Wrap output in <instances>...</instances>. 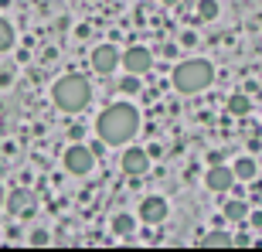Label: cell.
I'll list each match as a JSON object with an SVG mask.
<instances>
[{"mask_svg": "<svg viewBox=\"0 0 262 252\" xmlns=\"http://www.w3.org/2000/svg\"><path fill=\"white\" fill-rule=\"evenodd\" d=\"M136 130H140V113L129 102H113L96 119V133L106 146H126L136 136Z\"/></svg>", "mask_w": 262, "mask_h": 252, "instance_id": "cell-1", "label": "cell"}, {"mask_svg": "<svg viewBox=\"0 0 262 252\" xmlns=\"http://www.w3.org/2000/svg\"><path fill=\"white\" fill-rule=\"evenodd\" d=\"M170 82H174V89L181 96H198V92H204L214 82V68H211V61H204V58H187L174 68Z\"/></svg>", "mask_w": 262, "mask_h": 252, "instance_id": "cell-2", "label": "cell"}, {"mask_svg": "<svg viewBox=\"0 0 262 252\" xmlns=\"http://www.w3.org/2000/svg\"><path fill=\"white\" fill-rule=\"evenodd\" d=\"M51 99H55V106L61 113H82L89 106V99H92V86L82 75H65L51 86Z\"/></svg>", "mask_w": 262, "mask_h": 252, "instance_id": "cell-3", "label": "cell"}, {"mask_svg": "<svg viewBox=\"0 0 262 252\" xmlns=\"http://www.w3.org/2000/svg\"><path fill=\"white\" fill-rule=\"evenodd\" d=\"M61 164H65L68 174L85 177V174H92V167H96V154H92V146L72 143V146L65 150V157H61Z\"/></svg>", "mask_w": 262, "mask_h": 252, "instance_id": "cell-4", "label": "cell"}, {"mask_svg": "<svg viewBox=\"0 0 262 252\" xmlns=\"http://www.w3.org/2000/svg\"><path fill=\"white\" fill-rule=\"evenodd\" d=\"M119 65L126 68V72H133V75H146L154 68V51L143 48V45H133V48H126L119 55Z\"/></svg>", "mask_w": 262, "mask_h": 252, "instance_id": "cell-5", "label": "cell"}, {"mask_svg": "<svg viewBox=\"0 0 262 252\" xmlns=\"http://www.w3.org/2000/svg\"><path fill=\"white\" fill-rule=\"evenodd\" d=\"M4 201H7V212L14 215V218H31V215H34V208H38V198H34L28 187H14Z\"/></svg>", "mask_w": 262, "mask_h": 252, "instance_id": "cell-6", "label": "cell"}, {"mask_svg": "<svg viewBox=\"0 0 262 252\" xmlns=\"http://www.w3.org/2000/svg\"><path fill=\"white\" fill-rule=\"evenodd\" d=\"M119 55H123V51H119L116 45H96V48H92V68H96L99 75H109V72L119 68Z\"/></svg>", "mask_w": 262, "mask_h": 252, "instance_id": "cell-7", "label": "cell"}, {"mask_svg": "<svg viewBox=\"0 0 262 252\" xmlns=\"http://www.w3.org/2000/svg\"><path fill=\"white\" fill-rule=\"evenodd\" d=\"M123 174H129V177H143L146 171H150V154L146 150H140V146H129L126 154H123Z\"/></svg>", "mask_w": 262, "mask_h": 252, "instance_id": "cell-8", "label": "cell"}, {"mask_svg": "<svg viewBox=\"0 0 262 252\" xmlns=\"http://www.w3.org/2000/svg\"><path fill=\"white\" fill-rule=\"evenodd\" d=\"M167 215H170V204L164 201V198H143V204H140V218H143L146 225H160L167 222Z\"/></svg>", "mask_w": 262, "mask_h": 252, "instance_id": "cell-9", "label": "cell"}, {"mask_svg": "<svg viewBox=\"0 0 262 252\" xmlns=\"http://www.w3.org/2000/svg\"><path fill=\"white\" fill-rule=\"evenodd\" d=\"M232 184H235V174H232V167H225V164H211V171L204 174V187L208 191L225 194Z\"/></svg>", "mask_w": 262, "mask_h": 252, "instance_id": "cell-10", "label": "cell"}, {"mask_svg": "<svg viewBox=\"0 0 262 252\" xmlns=\"http://www.w3.org/2000/svg\"><path fill=\"white\" fill-rule=\"evenodd\" d=\"M235 181H255V174H259V164H255V157H238L232 167Z\"/></svg>", "mask_w": 262, "mask_h": 252, "instance_id": "cell-11", "label": "cell"}, {"mask_svg": "<svg viewBox=\"0 0 262 252\" xmlns=\"http://www.w3.org/2000/svg\"><path fill=\"white\" fill-rule=\"evenodd\" d=\"M133 232H136V218H133V215H126V212L113 215V235H119V239H129Z\"/></svg>", "mask_w": 262, "mask_h": 252, "instance_id": "cell-12", "label": "cell"}, {"mask_svg": "<svg viewBox=\"0 0 262 252\" xmlns=\"http://www.w3.org/2000/svg\"><path fill=\"white\" fill-rule=\"evenodd\" d=\"M222 215L228 218V222H245V218H249V204H245L242 198H232V201H225Z\"/></svg>", "mask_w": 262, "mask_h": 252, "instance_id": "cell-13", "label": "cell"}, {"mask_svg": "<svg viewBox=\"0 0 262 252\" xmlns=\"http://www.w3.org/2000/svg\"><path fill=\"white\" fill-rule=\"evenodd\" d=\"M228 113H232V116H249V113H252V99L245 96V92H235V96L228 99Z\"/></svg>", "mask_w": 262, "mask_h": 252, "instance_id": "cell-14", "label": "cell"}, {"mask_svg": "<svg viewBox=\"0 0 262 252\" xmlns=\"http://www.w3.org/2000/svg\"><path fill=\"white\" fill-rule=\"evenodd\" d=\"M201 245H208V249H225V245H232V235L222 232V228H211V232L201 239Z\"/></svg>", "mask_w": 262, "mask_h": 252, "instance_id": "cell-15", "label": "cell"}, {"mask_svg": "<svg viewBox=\"0 0 262 252\" xmlns=\"http://www.w3.org/2000/svg\"><path fill=\"white\" fill-rule=\"evenodd\" d=\"M198 17L201 20H214L218 17V0H201V4H198Z\"/></svg>", "mask_w": 262, "mask_h": 252, "instance_id": "cell-16", "label": "cell"}, {"mask_svg": "<svg viewBox=\"0 0 262 252\" xmlns=\"http://www.w3.org/2000/svg\"><path fill=\"white\" fill-rule=\"evenodd\" d=\"M14 45V28L7 24V17H0V51H7Z\"/></svg>", "mask_w": 262, "mask_h": 252, "instance_id": "cell-17", "label": "cell"}, {"mask_svg": "<svg viewBox=\"0 0 262 252\" xmlns=\"http://www.w3.org/2000/svg\"><path fill=\"white\" fill-rule=\"evenodd\" d=\"M119 92H126V96H133V92H140V78L129 72L126 78H119Z\"/></svg>", "mask_w": 262, "mask_h": 252, "instance_id": "cell-18", "label": "cell"}, {"mask_svg": "<svg viewBox=\"0 0 262 252\" xmlns=\"http://www.w3.org/2000/svg\"><path fill=\"white\" fill-rule=\"evenodd\" d=\"M28 242H31V245H38V249H41V245H51V235L45 232V228H34V232H31V239H28Z\"/></svg>", "mask_w": 262, "mask_h": 252, "instance_id": "cell-19", "label": "cell"}, {"mask_svg": "<svg viewBox=\"0 0 262 252\" xmlns=\"http://www.w3.org/2000/svg\"><path fill=\"white\" fill-rule=\"evenodd\" d=\"M181 41H184L187 48H191V45H198V34H194V31H184V38H181Z\"/></svg>", "mask_w": 262, "mask_h": 252, "instance_id": "cell-20", "label": "cell"}, {"mask_svg": "<svg viewBox=\"0 0 262 252\" xmlns=\"http://www.w3.org/2000/svg\"><path fill=\"white\" fill-rule=\"evenodd\" d=\"M252 215V218H249V222H252V228H262V212H249Z\"/></svg>", "mask_w": 262, "mask_h": 252, "instance_id": "cell-21", "label": "cell"}, {"mask_svg": "<svg viewBox=\"0 0 262 252\" xmlns=\"http://www.w3.org/2000/svg\"><path fill=\"white\" fill-rule=\"evenodd\" d=\"M160 4H167V7H177V4H181V0H160Z\"/></svg>", "mask_w": 262, "mask_h": 252, "instance_id": "cell-22", "label": "cell"}, {"mask_svg": "<svg viewBox=\"0 0 262 252\" xmlns=\"http://www.w3.org/2000/svg\"><path fill=\"white\" fill-rule=\"evenodd\" d=\"M4 198H7V191H4V184H0V204H4Z\"/></svg>", "mask_w": 262, "mask_h": 252, "instance_id": "cell-23", "label": "cell"}]
</instances>
